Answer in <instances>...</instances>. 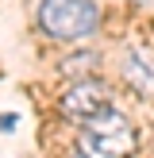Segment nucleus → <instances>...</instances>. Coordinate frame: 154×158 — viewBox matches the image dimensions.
I'll return each mask as SVG.
<instances>
[{
  "mask_svg": "<svg viewBox=\"0 0 154 158\" xmlns=\"http://www.w3.org/2000/svg\"><path fill=\"white\" fill-rule=\"evenodd\" d=\"M123 73L139 93H154V54L146 46H131L123 58Z\"/></svg>",
  "mask_w": 154,
  "mask_h": 158,
  "instance_id": "obj_4",
  "label": "nucleus"
},
{
  "mask_svg": "<svg viewBox=\"0 0 154 158\" xmlns=\"http://www.w3.org/2000/svg\"><path fill=\"white\" fill-rule=\"evenodd\" d=\"M38 27L50 39L77 43L100 27V8L92 0H38Z\"/></svg>",
  "mask_w": 154,
  "mask_h": 158,
  "instance_id": "obj_2",
  "label": "nucleus"
},
{
  "mask_svg": "<svg viewBox=\"0 0 154 158\" xmlns=\"http://www.w3.org/2000/svg\"><path fill=\"white\" fill-rule=\"evenodd\" d=\"M135 147H139V131L120 108H108L96 120L81 123V135H77L81 158H131Z\"/></svg>",
  "mask_w": 154,
  "mask_h": 158,
  "instance_id": "obj_1",
  "label": "nucleus"
},
{
  "mask_svg": "<svg viewBox=\"0 0 154 158\" xmlns=\"http://www.w3.org/2000/svg\"><path fill=\"white\" fill-rule=\"evenodd\" d=\"M108 108H112V89H108V81H100V77H85L73 89L62 93V116L73 120V123H89V120H96L100 112H108Z\"/></svg>",
  "mask_w": 154,
  "mask_h": 158,
  "instance_id": "obj_3",
  "label": "nucleus"
}]
</instances>
